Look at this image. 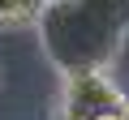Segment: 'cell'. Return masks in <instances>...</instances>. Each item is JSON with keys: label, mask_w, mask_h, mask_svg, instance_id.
I'll use <instances>...</instances> for the list:
<instances>
[{"label": "cell", "mask_w": 129, "mask_h": 120, "mask_svg": "<svg viewBox=\"0 0 129 120\" xmlns=\"http://www.w3.org/2000/svg\"><path fill=\"white\" fill-rule=\"evenodd\" d=\"M35 30L60 77L112 69L129 39V0H47Z\"/></svg>", "instance_id": "6da1fadb"}, {"label": "cell", "mask_w": 129, "mask_h": 120, "mask_svg": "<svg viewBox=\"0 0 129 120\" xmlns=\"http://www.w3.org/2000/svg\"><path fill=\"white\" fill-rule=\"evenodd\" d=\"M60 120H99L108 111H120L129 99L116 86L112 69H82L60 77Z\"/></svg>", "instance_id": "7a4b0ae2"}, {"label": "cell", "mask_w": 129, "mask_h": 120, "mask_svg": "<svg viewBox=\"0 0 129 120\" xmlns=\"http://www.w3.org/2000/svg\"><path fill=\"white\" fill-rule=\"evenodd\" d=\"M47 0H0V30H26L39 22Z\"/></svg>", "instance_id": "3957f363"}, {"label": "cell", "mask_w": 129, "mask_h": 120, "mask_svg": "<svg viewBox=\"0 0 129 120\" xmlns=\"http://www.w3.org/2000/svg\"><path fill=\"white\" fill-rule=\"evenodd\" d=\"M125 107H129V103H125ZM125 107H120V111H108V116H99V120H129V111H125Z\"/></svg>", "instance_id": "277c9868"}, {"label": "cell", "mask_w": 129, "mask_h": 120, "mask_svg": "<svg viewBox=\"0 0 129 120\" xmlns=\"http://www.w3.org/2000/svg\"><path fill=\"white\" fill-rule=\"evenodd\" d=\"M125 111H129V107H125Z\"/></svg>", "instance_id": "5b68a950"}]
</instances>
